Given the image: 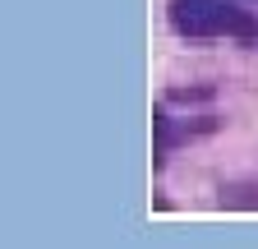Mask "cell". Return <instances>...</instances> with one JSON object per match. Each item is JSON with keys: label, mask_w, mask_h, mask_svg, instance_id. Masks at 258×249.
<instances>
[{"label": "cell", "mask_w": 258, "mask_h": 249, "mask_svg": "<svg viewBox=\"0 0 258 249\" xmlns=\"http://www.w3.org/2000/svg\"><path fill=\"white\" fill-rule=\"evenodd\" d=\"M166 23L184 42H258V14L240 0H166Z\"/></svg>", "instance_id": "obj_1"}, {"label": "cell", "mask_w": 258, "mask_h": 249, "mask_svg": "<svg viewBox=\"0 0 258 249\" xmlns=\"http://www.w3.org/2000/svg\"><path fill=\"white\" fill-rule=\"evenodd\" d=\"M217 130H221V115H212V111H184V115H175L166 102H157V111H152V166L161 171L171 162L175 148H184L194 139H208Z\"/></svg>", "instance_id": "obj_2"}, {"label": "cell", "mask_w": 258, "mask_h": 249, "mask_svg": "<svg viewBox=\"0 0 258 249\" xmlns=\"http://www.w3.org/2000/svg\"><path fill=\"white\" fill-rule=\"evenodd\" d=\"M217 203H221V208H240V212H253V208H258V175L226 180L221 190H217Z\"/></svg>", "instance_id": "obj_3"}, {"label": "cell", "mask_w": 258, "mask_h": 249, "mask_svg": "<svg viewBox=\"0 0 258 249\" xmlns=\"http://www.w3.org/2000/svg\"><path fill=\"white\" fill-rule=\"evenodd\" d=\"M212 97H217L212 83H194V88H171L161 102H166V106H184V111H199V106H208Z\"/></svg>", "instance_id": "obj_4"}]
</instances>
